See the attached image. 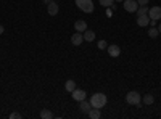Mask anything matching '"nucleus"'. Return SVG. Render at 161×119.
Returning a JSON list of instances; mask_svg holds the SVG:
<instances>
[{"label": "nucleus", "instance_id": "1", "mask_svg": "<svg viewBox=\"0 0 161 119\" xmlns=\"http://www.w3.org/2000/svg\"><path fill=\"white\" fill-rule=\"evenodd\" d=\"M90 105H92V108L102 110L105 105H106V95L102 94V92H98V94H93V95L90 97Z\"/></svg>", "mask_w": 161, "mask_h": 119}, {"label": "nucleus", "instance_id": "2", "mask_svg": "<svg viewBox=\"0 0 161 119\" xmlns=\"http://www.w3.org/2000/svg\"><path fill=\"white\" fill-rule=\"evenodd\" d=\"M76 5L84 13H92L93 11V2L92 0H76Z\"/></svg>", "mask_w": 161, "mask_h": 119}, {"label": "nucleus", "instance_id": "3", "mask_svg": "<svg viewBox=\"0 0 161 119\" xmlns=\"http://www.w3.org/2000/svg\"><path fill=\"white\" fill-rule=\"evenodd\" d=\"M126 101L129 105H139L142 101V95L139 94V92H136V90H130L129 94L126 95Z\"/></svg>", "mask_w": 161, "mask_h": 119}, {"label": "nucleus", "instance_id": "4", "mask_svg": "<svg viewBox=\"0 0 161 119\" xmlns=\"http://www.w3.org/2000/svg\"><path fill=\"white\" fill-rule=\"evenodd\" d=\"M124 10L129 11V13H136L137 8H139V3H137V0H124Z\"/></svg>", "mask_w": 161, "mask_h": 119}, {"label": "nucleus", "instance_id": "5", "mask_svg": "<svg viewBox=\"0 0 161 119\" xmlns=\"http://www.w3.org/2000/svg\"><path fill=\"white\" fill-rule=\"evenodd\" d=\"M148 16H150V19H155V21H158L159 18H161V7H152L150 10H148Z\"/></svg>", "mask_w": 161, "mask_h": 119}, {"label": "nucleus", "instance_id": "6", "mask_svg": "<svg viewBox=\"0 0 161 119\" xmlns=\"http://www.w3.org/2000/svg\"><path fill=\"white\" fill-rule=\"evenodd\" d=\"M71 94H73V98L76 100V101H82V100H86V90H80V89H74L73 92H71Z\"/></svg>", "mask_w": 161, "mask_h": 119}, {"label": "nucleus", "instance_id": "7", "mask_svg": "<svg viewBox=\"0 0 161 119\" xmlns=\"http://www.w3.org/2000/svg\"><path fill=\"white\" fill-rule=\"evenodd\" d=\"M82 42H84V35H82V32H74V34L71 35V44H73V45L79 47Z\"/></svg>", "mask_w": 161, "mask_h": 119}, {"label": "nucleus", "instance_id": "8", "mask_svg": "<svg viewBox=\"0 0 161 119\" xmlns=\"http://www.w3.org/2000/svg\"><path fill=\"white\" fill-rule=\"evenodd\" d=\"M108 55L110 57H113V58H116V57H119L121 55V48H119V45H116V44H111V45H108Z\"/></svg>", "mask_w": 161, "mask_h": 119}, {"label": "nucleus", "instance_id": "9", "mask_svg": "<svg viewBox=\"0 0 161 119\" xmlns=\"http://www.w3.org/2000/svg\"><path fill=\"white\" fill-rule=\"evenodd\" d=\"M47 10H48V15L50 16H57L58 11H60V7L55 3V0H52V2L47 5Z\"/></svg>", "mask_w": 161, "mask_h": 119}, {"label": "nucleus", "instance_id": "10", "mask_svg": "<svg viewBox=\"0 0 161 119\" xmlns=\"http://www.w3.org/2000/svg\"><path fill=\"white\" fill-rule=\"evenodd\" d=\"M137 24L140 26V28H147V26H150V16L148 15L137 16Z\"/></svg>", "mask_w": 161, "mask_h": 119}, {"label": "nucleus", "instance_id": "11", "mask_svg": "<svg viewBox=\"0 0 161 119\" xmlns=\"http://www.w3.org/2000/svg\"><path fill=\"white\" fill-rule=\"evenodd\" d=\"M80 105H79V110H80V113H84V114H87L90 110H92V105H90V101H86V100H82V101H79Z\"/></svg>", "mask_w": 161, "mask_h": 119}, {"label": "nucleus", "instance_id": "12", "mask_svg": "<svg viewBox=\"0 0 161 119\" xmlns=\"http://www.w3.org/2000/svg\"><path fill=\"white\" fill-rule=\"evenodd\" d=\"M74 29H76L77 32H84V31H87V23L82 21V19L76 21V23H74Z\"/></svg>", "mask_w": 161, "mask_h": 119}, {"label": "nucleus", "instance_id": "13", "mask_svg": "<svg viewBox=\"0 0 161 119\" xmlns=\"http://www.w3.org/2000/svg\"><path fill=\"white\" fill-rule=\"evenodd\" d=\"M87 116H89L90 119H100V117H102V113H100L98 108H92V110L87 113Z\"/></svg>", "mask_w": 161, "mask_h": 119}, {"label": "nucleus", "instance_id": "14", "mask_svg": "<svg viewBox=\"0 0 161 119\" xmlns=\"http://www.w3.org/2000/svg\"><path fill=\"white\" fill-rule=\"evenodd\" d=\"M82 35H84V41L86 42H93V39H95V32H93V31H84L82 32Z\"/></svg>", "mask_w": 161, "mask_h": 119}, {"label": "nucleus", "instance_id": "15", "mask_svg": "<svg viewBox=\"0 0 161 119\" xmlns=\"http://www.w3.org/2000/svg\"><path fill=\"white\" fill-rule=\"evenodd\" d=\"M40 117H42V119H53V117H55V114H53L50 110L44 108L42 111H40Z\"/></svg>", "mask_w": 161, "mask_h": 119}, {"label": "nucleus", "instance_id": "16", "mask_svg": "<svg viewBox=\"0 0 161 119\" xmlns=\"http://www.w3.org/2000/svg\"><path fill=\"white\" fill-rule=\"evenodd\" d=\"M148 7H147V5H139V8H137V16H143V15H148Z\"/></svg>", "mask_w": 161, "mask_h": 119}, {"label": "nucleus", "instance_id": "17", "mask_svg": "<svg viewBox=\"0 0 161 119\" xmlns=\"http://www.w3.org/2000/svg\"><path fill=\"white\" fill-rule=\"evenodd\" d=\"M64 89H66V92H73L74 89H76V82L74 81H66V84H64Z\"/></svg>", "mask_w": 161, "mask_h": 119}, {"label": "nucleus", "instance_id": "18", "mask_svg": "<svg viewBox=\"0 0 161 119\" xmlns=\"http://www.w3.org/2000/svg\"><path fill=\"white\" fill-rule=\"evenodd\" d=\"M142 100H143V103H145V105H153V103H155V97H153L152 94H147Z\"/></svg>", "mask_w": 161, "mask_h": 119}, {"label": "nucleus", "instance_id": "19", "mask_svg": "<svg viewBox=\"0 0 161 119\" xmlns=\"http://www.w3.org/2000/svg\"><path fill=\"white\" fill-rule=\"evenodd\" d=\"M158 34H159V31H158V28H155V26H152V28L148 29V35H150L152 39L158 37Z\"/></svg>", "mask_w": 161, "mask_h": 119}, {"label": "nucleus", "instance_id": "20", "mask_svg": "<svg viewBox=\"0 0 161 119\" xmlns=\"http://www.w3.org/2000/svg\"><path fill=\"white\" fill-rule=\"evenodd\" d=\"M100 2V5L102 7H105V8H110L113 3H114V0H98Z\"/></svg>", "mask_w": 161, "mask_h": 119}, {"label": "nucleus", "instance_id": "21", "mask_svg": "<svg viewBox=\"0 0 161 119\" xmlns=\"http://www.w3.org/2000/svg\"><path fill=\"white\" fill-rule=\"evenodd\" d=\"M10 119H21V114L19 113H11L10 114Z\"/></svg>", "mask_w": 161, "mask_h": 119}, {"label": "nucleus", "instance_id": "22", "mask_svg": "<svg viewBox=\"0 0 161 119\" xmlns=\"http://www.w3.org/2000/svg\"><path fill=\"white\" fill-rule=\"evenodd\" d=\"M97 45H98V48H100V50H103V48H106V42H105V41H100V42H98Z\"/></svg>", "mask_w": 161, "mask_h": 119}, {"label": "nucleus", "instance_id": "23", "mask_svg": "<svg viewBox=\"0 0 161 119\" xmlns=\"http://www.w3.org/2000/svg\"><path fill=\"white\" fill-rule=\"evenodd\" d=\"M148 2H150V0H137L139 5H148Z\"/></svg>", "mask_w": 161, "mask_h": 119}, {"label": "nucleus", "instance_id": "24", "mask_svg": "<svg viewBox=\"0 0 161 119\" xmlns=\"http://www.w3.org/2000/svg\"><path fill=\"white\" fill-rule=\"evenodd\" d=\"M3 31H5V29H3V26H0V35L3 34Z\"/></svg>", "mask_w": 161, "mask_h": 119}, {"label": "nucleus", "instance_id": "25", "mask_svg": "<svg viewBox=\"0 0 161 119\" xmlns=\"http://www.w3.org/2000/svg\"><path fill=\"white\" fill-rule=\"evenodd\" d=\"M42 2H44V3H45V5H48V3H50V2H52V0H42Z\"/></svg>", "mask_w": 161, "mask_h": 119}, {"label": "nucleus", "instance_id": "26", "mask_svg": "<svg viewBox=\"0 0 161 119\" xmlns=\"http://www.w3.org/2000/svg\"><path fill=\"white\" fill-rule=\"evenodd\" d=\"M158 31H159V34H161V23H159V26H158Z\"/></svg>", "mask_w": 161, "mask_h": 119}, {"label": "nucleus", "instance_id": "27", "mask_svg": "<svg viewBox=\"0 0 161 119\" xmlns=\"http://www.w3.org/2000/svg\"><path fill=\"white\" fill-rule=\"evenodd\" d=\"M116 2H124V0H116Z\"/></svg>", "mask_w": 161, "mask_h": 119}]
</instances>
